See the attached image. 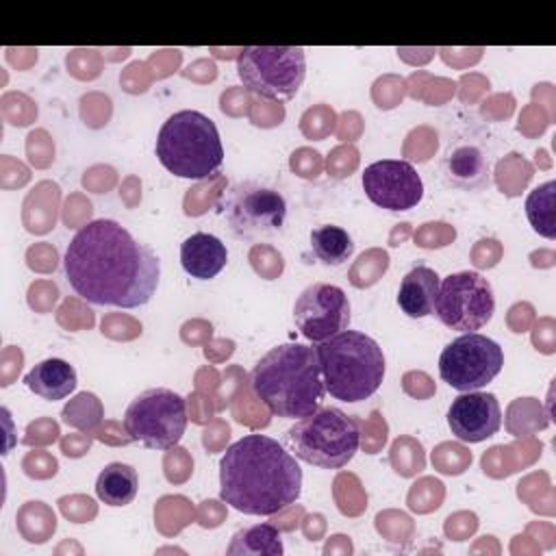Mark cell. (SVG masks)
Instances as JSON below:
<instances>
[{"mask_svg":"<svg viewBox=\"0 0 556 556\" xmlns=\"http://www.w3.org/2000/svg\"><path fill=\"white\" fill-rule=\"evenodd\" d=\"M139 491L137 469L128 463H109L96 480V495L109 506H128Z\"/></svg>","mask_w":556,"mask_h":556,"instance_id":"19","label":"cell"},{"mask_svg":"<svg viewBox=\"0 0 556 556\" xmlns=\"http://www.w3.org/2000/svg\"><path fill=\"white\" fill-rule=\"evenodd\" d=\"M237 74L252 93L267 100H291L306 76L300 46H245L237 56Z\"/></svg>","mask_w":556,"mask_h":556,"instance_id":"7","label":"cell"},{"mask_svg":"<svg viewBox=\"0 0 556 556\" xmlns=\"http://www.w3.org/2000/svg\"><path fill=\"white\" fill-rule=\"evenodd\" d=\"M187 400L165 387L141 391L124 413L128 441H139L150 450L174 447L187 428Z\"/></svg>","mask_w":556,"mask_h":556,"instance_id":"9","label":"cell"},{"mask_svg":"<svg viewBox=\"0 0 556 556\" xmlns=\"http://www.w3.org/2000/svg\"><path fill=\"white\" fill-rule=\"evenodd\" d=\"M447 426L458 441H486L502 426V408L497 397L486 391H463L447 408Z\"/></svg>","mask_w":556,"mask_h":556,"instance_id":"14","label":"cell"},{"mask_svg":"<svg viewBox=\"0 0 556 556\" xmlns=\"http://www.w3.org/2000/svg\"><path fill=\"white\" fill-rule=\"evenodd\" d=\"M282 536L274 523H252L237 530L226 547L228 556H280Z\"/></svg>","mask_w":556,"mask_h":556,"instance_id":"20","label":"cell"},{"mask_svg":"<svg viewBox=\"0 0 556 556\" xmlns=\"http://www.w3.org/2000/svg\"><path fill=\"white\" fill-rule=\"evenodd\" d=\"M250 387L271 415L302 419L315 413L326 395L317 350L304 343L271 348L252 367Z\"/></svg>","mask_w":556,"mask_h":556,"instance_id":"3","label":"cell"},{"mask_svg":"<svg viewBox=\"0 0 556 556\" xmlns=\"http://www.w3.org/2000/svg\"><path fill=\"white\" fill-rule=\"evenodd\" d=\"M504 367L497 341L480 332H463L450 341L439 356V376L456 391H480Z\"/></svg>","mask_w":556,"mask_h":556,"instance_id":"11","label":"cell"},{"mask_svg":"<svg viewBox=\"0 0 556 556\" xmlns=\"http://www.w3.org/2000/svg\"><path fill=\"white\" fill-rule=\"evenodd\" d=\"M434 313L443 326L458 332H476L495 313L491 282L478 271L465 269L450 274L439 285Z\"/></svg>","mask_w":556,"mask_h":556,"instance_id":"10","label":"cell"},{"mask_svg":"<svg viewBox=\"0 0 556 556\" xmlns=\"http://www.w3.org/2000/svg\"><path fill=\"white\" fill-rule=\"evenodd\" d=\"M287 441L295 458L321 469H341L358 452L361 430L341 408L319 406L287 430Z\"/></svg>","mask_w":556,"mask_h":556,"instance_id":"6","label":"cell"},{"mask_svg":"<svg viewBox=\"0 0 556 556\" xmlns=\"http://www.w3.org/2000/svg\"><path fill=\"white\" fill-rule=\"evenodd\" d=\"M326 391L341 402L371 397L384 378V354L376 339L343 330L315 345Z\"/></svg>","mask_w":556,"mask_h":556,"instance_id":"4","label":"cell"},{"mask_svg":"<svg viewBox=\"0 0 556 556\" xmlns=\"http://www.w3.org/2000/svg\"><path fill=\"white\" fill-rule=\"evenodd\" d=\"M311 250L324 265L339 267L354 254V241L345 228L321 224L311 230Z\"/></svg>","mask_w":556,"mask_h":556,"instance_id":"21","label":"cell"},{"mask_svg":"<svg viewBox=\"0 0 556 556\" xmlns=\"http://www.w3.org/2000/svg\"><path fill=\"white\" fill-rule=\"evenodd\" d=\"M63 269L83 300L119 308L148 304L161 278L154 250L104 217L78 228L63 254Z\"/></svg>","mask_w":556,"mask_h":556,"instance_id":"1","label":"cell"},{"mask_svg":"<svg viewBox=\"0 0 556 556\" xmlns=\"http://www.w3.org/2000/svg\"><path fill=\"white\" fill-rule=\"evenodd\" d=\"M228 263L226 243L208 232H193L180 243V265L195 280L215 278Z\"/></svg>","mask_w":556,"mask_h":556,"instance_id":"16","label":"cell"},{"mask_svg":"<svg viewBox=\"0 0 556 556\" xmlns=\"http://www.w3.org/2000/svg\"><path fill=\"white\" fill-rule=\"evenodd\" d=\"M76 369L63 358H46L30 367L24 376V384L41 400L56 402L67 397L76 389Z\"/></svg>","mask_w":556,"mask_h":556,"instance_id":"18","label":"cell"},{"mask_svg":"<svg viewBox=\"0 0 556 556\" xmlns=\"http://www.w3.org/2000/svg\"><path fill=\"white\" fill-rule=\"evenodd\" d=\"M302 493L298 460L271 437L245 434L219 458V497L243 515L269 517Z\"/></svg>","mask_w":556,"mask_h":556,"instance_id":"2","label":"cell"},{"mask_svg":"<svg viewBox=\"0 0 556 556\" xmlns=\"http://www.w3.org/2000/svg\"><path fill=\"white\" fill-rule=\"evenodd\" d=\"M85 393H78L70 404H65L63 408V421L76 430H83V432H91L98 428L100 419H102V410H85Z\"/></svg>","mask_w":556,"mask_h":556,"instance_id":"23","label":"cell"},{"mask_svg":"<svg viewBox=\"0 0 556 556\" xmlns=\"http://www.w3.org/2000/svg\"><path fill=\"white\" fill-rule=\"evenodd\" d=\"M159 163L178 178L204 180L219 172L224 146L215 122L193 109L172 113L156 135Z\"/></svg>","mask_w":556,"mask_h":556,"instance_id":"5","label":"cell"},{"mask_svg":"<svg viewBox=\"0 0 556 556\" xmlns=\"http://www.w3.org/2000/svg\"><path fill=\"white\" fill-rule=\"evenodd\" d=\"M554 195L556 182L547 180L532 189L526 198V217L534 232L545 239H556V222H554Z\"/></svg>","mask_w":556,"mask_h":556,"instance_id":"22","label":"cell"},{"mask_svg":"<svg viewBox=\"0 0 556 556\" xmlns=\"http://www.w3.org/2000/svg\"><path fill=\"white\" fill-rule=\"evenodd\" d=\"M363 191L384 211H410L424 198V182L417 169L402 159H382L365 167Z\"/></svg>","mask_w":556,"mask_h":556,"instance_id":"13","label":"cell"},{"mask_svg":"<svg viewBox=\"0 0 556 556\" xmlns=\"http://www.w3.org/2000/svg\"><path fill=\"white\" fill-rule=\"evenodd\" d=\"M350 300L345 291L330 282L308 285L293 304V321L302 337L321 343L350 326Z\"/></svg>","mask_w":556,"mask_h":556,"instance_id":"12","label":"cell"},{"mask_svg":"<svg viewBox=\"0 0 556 556\" xmlns=\"http://www.w3.org/2000/svg\"><path fill=\"white\" fill-rule=\"evenodd\" d=\"M441 278L428 265H415L408 274H404L397 289V306L404 315L413 319H421L434 313V302L439 295Z\"/></svg>","mask_w":556,"mask_h":556,"instance_id":"17","label":"cell"},{"mask_svg":"<svg viewBox=\"0 0 556 556\" xmlns=\"http://www.w3.org/2000/svg\"><path fill=\"white\" fill-rule=\"evenodd\" d=\"M441 174L447 185L463 191H480L491 182V165L478 146L460 143L443 156Z\"/></svg>","mask_w":556,"mask_h":556,"instance_id":"15","label":"cell"},{"mask_svg":"<svg viewBox=\"0 0 556 556\" xmlns=\"http://www.w3.org/2000/svg\"><path fill=\"white\" fill-rule=\"evenodd\" d=\"M230 232L245 241L274 237L282 230L287 219L285 195L256 180H241L230 185L217 204Z\"/></svg>","mask_w":556,"mask_h":556,"instance_id":"8","label":"cell"}]
</instances>
